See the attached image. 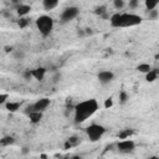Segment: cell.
<instances>
[{
	"label": "cell",
	"instance_id": "1",
	"mask_svg": "<svg viewBox=\"0 0 159 159\" xmlns=\"http://www.w3.org/2000/svg\"><path fill=\"white\" fill-rule=\"evenodd\" d=\"M98 109V102L94 98L86 99L76 104L75 107V120L76 123L84 122L91 116H93Z\"/></svg>",
	"mask_w": 159,
	"mask_h": 159
},
{
	"label": "cell",
	"instance_id": "2",
	"mask_svg": "<svg viewBox=\"0 0 159 159\" xmlns=\"http://www.w3.org/2000/svg\"><path fill=\"white\" fill-rule=\"evenodd\" d=\"M36 26L42 36H48L53 29V19L48 15H41L36 20Z\"/></svg>",
	"mask_w": 159,
	"mask_h": 159
},
{
	"label": "cell",
	"instance_id": "3",
	"mask_svg": "<svg viewBox=\"0 0 159 159\" xmlns=\"http://www.w3.org/2000/svg\"><path fill=\"white\" fill-rule=\"evenodd\" d=\"M143 19L137 15V14H130V12H124L120 14V19H119V27H132V26H137L139 24H142Z\"/></svg>",
	"mask_w": 159,
	"mask_h": 159
},
{
	"label": "cell",
	"instance_id": "4",
	"mask_svg": "<svg viewBox=\"0 0 159 159\" xmlns=\"http://www.w3.org/2000/svg\"><path fill=\"white\" fill-rule=\"evenodd\" d=\"M86 133H87V135H88V138H89L91 142H97L106 133V128L103 125H101V124L92 123V124H89L86 128Z\"/></svg>",
	"mask_w": 159,
	"mask_h": 159
},
{
	"label": "cell",
	"instance_id": "5",
	"mask_svg": "<svg viewBox=\"0 0 159 159\" xmlns=\"http://www.w3.org/2000/svg\"><path fill=\"white\" fill-rule=\"evenodd\" d=\"M48 106H50V99H48V98H40V99H37L35 103L27 106L26 109H25V113H26V114H30L31 112H42V113H43V111H45Z\"/></svg>",
	"mask_w": 159,
	"mask_h": 159
},
{
	"label": "cell",
	"instance_id": "6",
	"mask_svg": "<svg viewBox=\"0 0 159 159\" xmlns=\"http://www.w3.org/2000/svg\"><path fill=\"white\" fill-rule=\"evenodd\" d=\"M117 149L119 153L122 154H129L135 149V143L132 139H124V140H119L117 143Z\"/></svg>",
	"mask_w": 159,
	"mask_h": 159
},
{
	"label": "cell",
	"instance_id": "7",
	"mask_svg": "<svg viewBox=\"0 0 159 159\" xmlns=\"http://www.w3.org/2000/svg\"><path fill=\"white\" fill-rule=\"evenodd\" d=\"M78 12H80V10H78V7H76V6L66 7V9L62 11L61 16H60L61 22H68V21L73 20V19L78 15Z\"/></svg>",
	"mask_w": 159,
	"mask_h": 159
},
{
	"label": "cell",
	"instance_id": "8",
	"mask_svg": "<svg viewBox=\"0 0 159 159\" xmlns=\"http://www.w3.org/2000/svg\"><path fill=\"white\" fill-rule=\"evenodd\" d=\"M97 78H98V81H99L101 83L107 84V83H109V82H112V81L114 80V73H113L112 71H106V70H103V71H99V72H98Z\"/></svg>",
	"mask_w": 159,
	"mask_h": 159
},
{
	"label": "cell",
	"instance_id": "9",
	"mask_svg": "<svg viewBox=\"0 0 159 159\" xmlns=\"http://www.w3.org/2000/svg\"><path fill=\"white\" fill-rule=\"evenodd\" d=\"M45 75H46V68L45 67H37L35 70H31V76L37 81H42Z\"/></svg>",
	"mask_w": 159,
	"mask_h": 159
},
{
	"label": "cell",
	"instance_id": "10",
	"mask_svg": "<svg viewBox=\"0 0 159 159\" xmlns=\"http://www.w3.org/2000/svg\"><path fill=\"white\" fill-rule=\"evenodd\" d=\"M30 11H31V6L30 5H26V4H20L17 6V9H16V12H17L19 16H25Z\"/></svg>",
	"mask_w": 159,
	"mask_h": 159
},
{
	"label": "cell",
	"instance_id": "11",
	"mask_svg": "<svg viewBox=\"0 0 159 159\" xmlns=\"http://www.w3.org/2000/svg\"><path fill=\"white\" fill-rule=\"evenodd\" d=\"M29 116V119H30V122L32 123V124H36V123H39L41 119H42V112H31L30 114H27Z\"/></svg>",
	"mask_w": 159,
	"mask_h": 159
},
{
	"label": "cell",
	"instance_id": "12",
	"mask_svg": "<svg viewBox=\"0 0 159 159\" xmlns=\"http://www.w3.org/2000/svg\"><path fill=\"white\" fill-rule=\"evenodd\" d=\"M58 5L57 0H43L42 1V6L45 10H52Z\"/></svg>",
	"mask_w": 159,
	"mask_h": 159
},
{
	"label": "cell",
	"instance_id": "13",
	"mask_svg": "<svg viewBox=\"0 0 159 159\" xmlns=\"http://www.w3.org/2000/svg\"><path fill=\"white\" fill-rule=\"evenodd\" d=\"M134 134V130L133 129H122L119 133H118V138L124 140V139H129L130 135Z\"/></svg>",
	"mask_w": 159,
	"mask_h": 159
},
{
	"label": "cell",
	"instance_id": "14",
	"mask_svg": "<svg viewBox=\"0 0 159 159\" xmlns=\"http://www.w3.org/2000/svg\"><path fill=\"white\" fill-rule=\"evenodd\" d=\"M14 143H15V139L11 135H5L0 139V145L1 147H9V145H12Z\"/></svg>",
	"mask_w": 159,
	"mask_h": 159
},
{
	"label": "cell",
	"instance_id": "15",
	"mask_svg": "<svg viewBox=\"0 0 159 159\" xmlns=\"http://www.w3.org/2000/svg\"><path fill=\"white\" fill-rule=\"evenodd\" d=\"M157 77H158V70L157 68H152L148 73H145V80L148 81V82H154L155 80H157Z\"/></svg>",
	"mask_w": 159,
	"mask_h": 159
},
{
	"label": "cell",
	"instance_id": "16",
	"mask_svg": "<svg viewBox=\"0 0 159 159\" xmlns=\"http://www.w3.org/2000/svg\"><path fill=\"white\" fill-rule=\"evenodd\" d=\"M21 107V102H7L6 103V109L9 112H16Z\"/></svg>",
	"mask_w": 159,
	"mask_h": 159
},
{
	"label": "cell",
	"instance_id": "17",
	"mask_svg": "<svg viewBox=\"0 0 159 159\" xmlns=\"http://www.w3.org/2000/svg\"><path fill=\"white\" fill-rule=\"evenodd\" d=\"M80 143V139L77 137H71L70 139H67V142L65 143V149H70L71 147H75Z\"/></svg>",
	"mask_w": 159,
	"mask_h": 159
},
{
	"label": "cell",
	"instance_id": "18",
	"mask_svg": "<svg viewBox=\"0 0 159 159\" xmlns=\"http://www.w3.org/2000/svg\"><path fill=\"white\" fill-rule=\"evenodd\" d=\"M137 70H138L139 72H142V73H148V72L152 70V66H150L149 63H139V65L137 66Z\"/></svg>",
	"mask_w": 159,
	"mask_h": 159
},
{
	"label": "cell",
	"instance_id": "19",
	"mask_svg": "<svg viewBox=\"0 0 159 159\" xmlns=\"http://www.w3.org/2000/svg\"><path fill=\"white\" fill-rule=\"evenodd\" d=\"M157 6H158V1L157 0H145V7H147L148 11L154 10Z\"/></svg>",
	"mask_w": 159,
	"mask_h": 159
},
{
	"label": "cell",
	"instance_id": "20",
	"mask_svg": "<svg viewBox=\"0 0 159 159\" xmlns=\"http://www.w3.org/2000/svg\"><path fill=\"white\" fill-rule=\"evenodd\" d=\"M29 24H30V20H29L27 17H22V19H20V20L17 21V25H19V27H20V29L26 27Z\"/></svg>",
	"mask_w": 159,
	"mask_h": 159
},
{
	"label": "cell",
	"instance_id": "21",
	"mask_svg": "<svg viewBox=\"0 0 159 159\" xmlns=\"http://www.w3.org/2000/svg\"><path fill=\"white\" fill-rule=\"evenodd\" d=\"M127 99H128L127 92H125V91H120V92H119V102H120V103H125Z\"/></svg>",
	"mask_w": 159,
	"mask_h": 159
},
{
	"label": "cell",
	"instance_id": "22",
	"mask_svg": "<svg viewBox=\"0 0 159 159\" xmlns=\"http://www.w3.org/2000/svg\"><path fill=\"white\" fill-rule=\"evenodd\" d=\"M158 16H159L158 10L154 9V10H150V11H149V19H150V20H157Z\"/></svg>",
	"mask_w": 159,
	"mask_h": 159
},
{
	"label": "cell",
	"instance_id": "23",
	"mask_svg": "<svg viewBox=\"0 0 159 159\" xmlns=\"http://www.w3.org/2000/svg\"><path fill=\"white\" fill-rule=\"evenodd\" d=\"M113 5H114L116 9H122L124 6V1L123 0H114L113 1Z\"/></svg>",
	"mask_w": 159,
	"mask_h": 159
},
{
	"label": "cell",
	"instance_id": "24",
	"mask_svg": "<svg viewBox=\"0 0 159 159\" xmlns=\"http://www.w3.org/2000/svg\"><path fill=\"white\" fill-rule=\"evenodd\" d=\"M7 98H9V94L7 93H0V106L4 104V103H6Z\"/></svg>",
	"mask_w": 159,
	"mask_h": 159
},
{
	"label": "cell",
	"instance_id": "25",
	"mask_svg": "<svg viewBox=\"0 0 159 159\" xmlns=\"http://www.w3.org/2000/svg\"><path fill=\"white\" fill-rule=\"evenodd\" d=\"M112 106H113V99H112V98H107V99L104 101V108L108 109V108H111Z\"/></svg>",
	"mask_w": 159,
	"mask_h": 159
},
{
	"label": "cell",
	"instance_id": "26",
	"mask_svg": "<svg viewBox=\"0 0 159 159\" xmlns=\"http://www.w3.org/2000/svg\"><path fill=\"white\" fill-rule=\"evenodd\" d=\"M138 5H139V2H138L137 0H130V1H129V7H130V9H134V7H137Z\"/></svg>",
	"mask_w": 159,
	"mask_h": 159
},
{
	"label": "cell",
	"instance_id": "27",
	"mask_svg": "<svg viewBox=\"0 0 159 159\" xmlns=\"http://www.w3.org/2000/svg\"><path fill=\"white\" fill-rule=\"evenodd\" d=\"M32 76H31V70H26L25 72H24V78L25 80H30Z\"/></svg>",
	"mask_w": 159,
	"mask_h": 159
},
{
	"label": "cell",
	"instance_id": "28",
	"mask_svg": "<svg viewBox=\"0 0 159 159\" xmlns=\"http://www.w3.org/2000/svg\"><path fill=\"white\" fill-rule=\"evenodd\" d=\"M12 52H14V51H12ZM14 56H15V58H22V57H24V52L16 51V52H14Z\"/></svg>",
	"mask_w": 159,
	"mask_h": 159
},
{
	"label": "cell",
	"instance_id": "29",
	"mask_svg": "<svg viewBox=\"0 0 159 159\" xmlns=\"http://www.w3.org/2000/svg\"><path fill=\"white\" fill-rule=\"evenodd\" d=\"M103 12H104V6H101V7L96 9V14H103Z\"/></svg>",
	"mask_w": 159,
	"mask_h": 159
},
{
	"label": "cell",
	"instance_id": "30",
	"mask_svg": "<svg viewBox=\"0 0 159 159\" xmlns=\"http://www.w3.org/2000/svg\"><path fill=\"white\" fill-rule=\"evenodd\" d=\"M4 50H5V52L9 53V52H12V51H14V47H12V46H5Z\"/></svg>",
	"mask_w": 159,
	"mask_h": 159
},
{
	"label": "cell",
	"instance_id": "31",
	"mask_svg": "<svg viewBox=\"0 0 159 159\" xmlns=\"http://www.w3.org/2000/svg\"><path fill=\"white\" fill-rule=\"evenodd\" d=\"M40 159H47V155L46 154H41L40 155Z\"/></svg>",
	"mask_w": 159,
	"mask_h": 159
},
{
	"label": "cell",
	"instance_id": "32",
	"mask_svg": "<svg viewBox=\"0 0 159 159\" xmlns=\"http://www.w3.org/2000/svg\"><path fill=\"white\" fill-rule=\"evenodd\" d=\"M148 159H159V158H158V157H155V155H153V157H149Z\"/></svg>",
	"mask_w": 159,
	"mask_h": 159
},
{
	"label": "cell",
	"instance_id": "33",
	"mask_svg": "<svg viewBox=\"0 0 159 159\" xmlns=\"http://www.w3.org/2000/svg\"><path fill=\"white\" fill-rule=\"evenodd\" d=\"M63 159H72V158H63Z\"/></svg>",
	"mask_w": 159,
	"mask_h": 159
}]
</instances>
